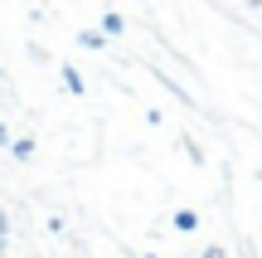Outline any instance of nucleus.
Instances as JSON below:
<instances>
[{"instance_id":"obj_3","label":"nucleus","mask_w":262,"mask_h":258,"mask_svg":"<svg viewBox=\"0 0 262 258\" xmlns=\"http://www.w3.org/2000/svg\"><path fill=\"white\" fill-rule=\"evenodd\" d=\"M170 224H175L180 234H194V229H199V214H194V210H175V214H170Z\"/></svg>"},{"instance_id":"obj_4","label":"nucleus","mask_w":262,"mask_h":258,"mask_svg":"<svg viewBox=\"0 0 262 258\" xmlns=\"http://www.w3.org/2000/svg\"><path fill=\"white\" fill-rule=\"evenodd\" d=\"M10 156H15V161H34V142H29V136L10 142Z\"/></svg>"},{"instance_id":"obj_5","label":"nucleus","mask_w":262,"mask_h":258,"mask_svg":"<svg viewBox=\"0 0 262 258\" xmlns=\"http://www.w3.org/2000/svg\"><path fill=\"white\" fill-rule=\"evenodd\" d=\"M78 44H83V49H102L107 34H102V29H83V34H78Z\"/></svg>"},{"instance_id":"obj_7","label":"nucleus","mask_w":262,"mask_h":258,"mask_svg":"<svg viewBox=\"0 0 262 258\" xmlns=\"http://www.w3.org/2000/svg\"><path fill=\"white\" fill-rule=\"evenodd\" d=\"M185 156H189V161H194V166H204V151H199V146L189 142V136H185Z\"/></svg>"},{"instance_id":"obj_8","label":"nucleus","mask_w":262,"mask_h":258,"mask_svg":"<svg viewBox=\"0 0 262 258\" xmlns=\"http://www.w3.org/2000/svg\"><path fill=\"white\" fill-rule=\"evenodd\" d=\"M199 258H228V249H219V244H209V249L199 253Z\"/></svg>"},{"instance_id":"obj_9","label":"nucleus","mask_w":262,"mask_h":258,"mask_svg":"<svg viewBox=\"0 0 262 258\" xmlns=\"http://www.w3.org/2000/svg\"><path fill=\"white\" fill-rule=\"evenodd\" d=\"M0 146H10V132H5V122H0Z\"/></svg>"},{"instance_id":"obj_1","label":"nucleus","mask_w":262,"mask_h":258,"mask_svg":"<svg viewBox=\"0 0 262 258\" xmlns=\"http://www.w3.org/2000/svg\"><path fill=\"white\" fill-rule=\"evenodd\" d=\"M58 73H63V93H73V97H83V73H78L73 64H63V68H58Z\"/></svg>"},{"instance_id":"obj_11","label":"nucleus","mask_w":262,"mask_h":258,"mask_svg":"<svg viewBox=\"0 0 262 258\" xmlns=\"http://www.w3.org/2000/svg\"><path fill=\"white\" fill-rule=\"evenodd\" d=\"M0 78H5V68H0Z\"/></svg>"},{"instance_id":"obj_10","label":"nucleus","mask_w":262,"mask_h":258,"mask_svg":"<svg viewBox=\"0 0 262 258\" xmlns=\"http://www.w3.org/2000/svg\"><path fill=\"white\" fill-rule=\"evenodd\" d=\"M146 258H160V253H146Z\"/></svg>"},{"instance_id":"obj_2","label":"nucleus","mask_w":262,"mask_h":258,"mask_svg":"<svg viewBox=\"0 0 262 258\" xmlns=\"http://www.w3.org/2000/svg\"><path fill=\"white\" fill-rule=\"evenodd\" d=\"M97 29H102L107 39H117V34H126V19L117 15V10H107V15H102V25H97Z\"/></svg>"},{"instance_id":"obj_6","label":"nucleus","mask_w":262,"mask_h":258,"mask_svg":"<svg viewBox=\"0 0 262 258\" xmlns=\"http://www.w3.org/2000/svg\"><path fill=\"white\" fill-rule=\"evenodd\" d=\"M5 244H10V214L0 210V253H5Z\"/></svg>"}]
</instances>
